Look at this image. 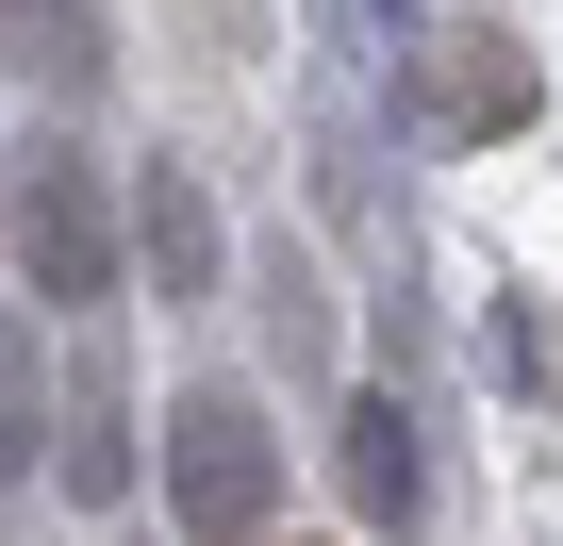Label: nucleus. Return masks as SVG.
Here are the masks:
<instances>
[{
    "label": "nucleus",
    "mask_w": 563,
    "mask_h": 546,
    "mask_svg": "<svg viewBox=\"0 0 563 546\" xmlns=\"http://www.w3.org/2000/svg\"><path fill=\"white\" fill-rule=\"evenodd\" d=\"M332 464H349V497H365L382 530L431 497V447H415V414H398V398H349V414H332Z\"/></svg>",
    "instance_id": "obj_3"
},
{
    "label": "nucleus",
    "mask_w": 563,
    "mask_h": 546,
    "mask_svg": "<svg viewBox=\"0 0 563 546\" xmlns=\"http://www.w3.org/2000/svg\"><path fill=\"white\" fill-rule=\"evenodd\" d=\"M0 18H18V51H34V83H51V100H84V83H100V18H84V0H0Z\"/></svg>",
    "instance_id": "obj_5"
},
{
    "label": "nucleus",
    "mask_w": 563,
    "mask_h": 546,
    "mask_svg": "<svg viewBox=\"0 0 563 546\" xmlns=\"http://www.w3.org/2000/svg\"><path fill=\"white\" fill-rule=\"evenodd\" d=\"M382 18H415V0H382Z\"/></svg>",
    "instance_id": "obj_8"
},
{
    "label": "nucleus",
    "mask_w": 563,
    "mask_h": 546,
    "mask_svg": "<svg viewBox=\"0 0 563 546\" xmlns=\"http://www.w3.org/2000/svg\"><path fill=\"white\" fill-rule=\"evenodd\" d=\"M18 265H34V299H117V199L67 133L18 149Z\"/></svg>",
    "instance_id": "obj_2"
},
{
    "label": "nucleus",
    "mask_w": 563,
    "mask_h": 546,
    "mask_svg": "<svg viewBox=\"0 0 563 546\" xmlns=\"http://www.w3.org/2000/svg\"><path fill=\"white\" fill-rule=\"evenodd\" d=\"M448 116H464V133L530 116V67H514V51H464V67H448Z\"/></svg>",
    "instance_id": "obj_6"
},
{
    "label": "nucleus",
    "mask_w": 563,
    "mask_h": 546,
    "mask_svg": "<svg viewBox=\"0 0 563 546\" xmlns=\"http://www.w3.org/2000/svg\"><path fill=\"white\" fill-rule=\"evenodd\" d=\"M166 497H183L199 546H265V530H282V431H265L232 381H199V398L166 414Z\"/></svg>",
    "instance_id": "obj_1"
},
{
    "label": "nucleus",
    "mask_w": 563,
    "mask_h": 546,
    "mask_svg": "<svg viewBox=\"0 0 563 546\" xmlns=\"http://www.w3.org/2000/svg\"><path fill=\"white\" fill-rule=\"evenodd\" d=\"M34 414H51V381H34V348H18V315H0V480L34 464Z\"/></svg>",
    "instance_id": "obj_7"
},
{
    "label": "nucleus",
    "mask_w": 563,
    "mask_h": 546,
    "mask_svg": "<svg viewBox=\"0 0 563 546\" xmlns=\"http://www.w3.org/2000/svg\"><path fill=\"white\" fill-rule=\"evenodd\" d=\"M133 248H150V282H166V299H199V282H216V199H199L183 166H150V199H133Z\"/></svg>",
    "instance_id": "obj_4"
}]
</instances>
